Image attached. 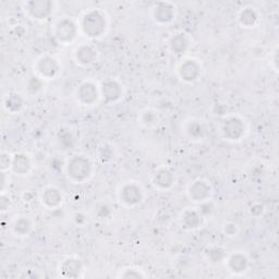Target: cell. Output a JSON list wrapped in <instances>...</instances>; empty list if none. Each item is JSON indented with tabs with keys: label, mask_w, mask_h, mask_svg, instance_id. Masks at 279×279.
I'll return each mask as SVG.
<instances>
[{
	"label": "cell",
	"mask_w": 279,
	"mask_h": 279,
	"mask_svg": "<svg viewBox=\"0 0 279 279\" xmlns=\"http://www.w3.org/2000/svg\"><path fill=\"white\" fill-rule=\"evenodd\" d=\"M82 28L86 36L99 37L105 32L106 21L99 11H92L83 19Z\"/></svg>",
	"instance_id": "obj_1"
},
{
	"label": "cell",
	"mask_w": 279,
	"mask_h": 279,
	"mask_svg": "<svg viewBox=\"0 0 279 279\" xmlns=\"http://www.w3.org/2000/svg\"><path fill=\"white\" fill-rule=\"evenodd\" d=\"M90 173V160L83 157V156H76L68 164V174H69L73 180L77 181V182H81V181H84L86 178H89Z\"/></svg>",
	"instance_id": "obj_2"
},
{
	"label": "cell",
	"mask_w": 279,
	"mask_h": 279,
	"mask_svg": "<svg viewBox=\"0 0 279 279\" xmlns=\"http://www.w3.org/2000/svg\"><path fill=\"white\" fill-rule=\"evenodd\" d=\"M244 125L242 120H240L239 118H229L226 121L224 122L223 126V131L224 134L226 138H228L229 140H239L242 138V135L244 134Z\"/></svg>",
	"instance_id": "obj_3"
},
{
	"label": "cell",
	"mask_w": 279,
	"mask_h": 279,
	"mask_svg": "<svg viewBox=\"0 0 279 279\" xmlns=\"http://www.w3.org/2000/svg\"><path fill=\"white\" fill-rule=\"evenodd\" d=\"M76 34V24L71 20L63 19V20L58 22L56 27V37L58 38V41H60L62 43L71 42L73 38H75Z\"/></svg>",
	"instance_id": "obj_4"
},
{
	"label": "cell",
	"mask_w": 279,
	"mask_h": 279,
	"mask_svg": "<svg viewBox=\"0 0 279 279\" xmlns=\"http://www.w3.org/2000/svg\"><path fill=\"white\" fill-rule=\"evenodd\" d=\"M27 11L35 19H46L52 10V3L47 0H40V1H30L26 4Z\"/></svg>",
	"instance_id": "obj_5"
},
{
	"label": "cell",
	"mask_w": 279,
	"mask_h": 279,
	"mask_svg": "<svg viewBox=\"0 0 279 279\" xmlns=\"http://www.w3.org/2000/svg\"><path fill=\"white\" fill-rule=\"evenodd\" d=\"M120 198L125 204L132 206V205H135L141 202L142 191L136 184H126L121 190Z\"/></svg>",
	"instance_id": "obj_6"
},
{
	"label": "cell",
	"mask_w": 279,
	"mask_h": 279,
	"mask_svg": "<svg viewBox=\"0 0 279 279\" xmlns=\"http://www.w3.org/2000/svg\"><path fill=\"white\" fill-rule=\"evenodd\" d=\"M210 191H212V189H210L207 182H205L203 180H199L191 185L189 194L190 198L195 202H203V201H206L210 197Z\"/></svg>",
	"instance_id": "obj_7"
},
{
	"label": "cell",
	"mask_w": 279,
	"mask_h": 279,
	"mask_svg": "<svg viewBox=\"0 0 279 279\" xmlns=\"http://www.w3.org/2000/svg\"><path fill=\"white\" fill-rule=\"evenodd\" d=\"M77 97L81 102L85 105H91L97 101L99 97V92H97L96 86L91 82H85L79 87L77 91Z\"/></svg>",
	"instance_id": "obj_8"
},
{
	"label": "cell",
	"mask_w": 279,
	"mask_h": 279,
	"mask_svg": "<svg viewBox=\"0 0 279 279\" xmlns=\"http://www.w3.org/2000/svg\"><path fill=\"white\" fill-rule=\"evenodd\" d=\"M37 71L41 73V76L44 77H51L55 76L58 71H59V66L55 59H52L51 57H43L42 59L37 62Z\"/></svg>",
	"instance_id": "obj_9"
},
{
	"label": "cell",
	"mask_w": 279,
	"mask_h": 279,
	"mask_svg": "<svg viewBox=\"0 0 279 279\" xmlns=\"http://www.w3.org/2000/svg\"><path fill=\"white\" fill-rule=\"evenodd\" d=\"M61 275L66 278H76L82 272V263L76 258H68L61 264Z\"/></svg>",
	"instance_id": "obj_10"
},
{
	"label": "cell",
	"mask_w": 279,
	"mask_h": 279,
	"mask_svg": "<svg viewBox=\"0 0 279 279\" xmlns=\"http://www.w3.org/2000/svg\"><path fill=\"white\" fill-rule=\"evenodd\" d=\"M180 76L185 82H193L200 76V67L194 60H187L181 65Z\"/></svg>",
	"instance_id": "obj_11"
},
{
	"label": "cell",
	"mask_w": 279,
	"mask_h": 279,
	"mask_svg": "<svg viewBox=\"0 0 279 279\" xmlns=\"http://www.w3.org/2000/svg\"><path fill=\"white\" fill-rule=\"evenodd\" d=\"M174 7L167 2H160L154 9V18L159 23H166L173 20L174 18Z\"/></svg>",
	"instance_id": "obj_12"
},
{
	"label": "cell",
	"mask_w": 279,
	"mask_h": 279,
	"mask_svg": "<svg viewBox=\"0 0 279 279\" xmlns=\"http://www.w3.org/2000/svg\"><path fill=\"white\" fill-rule=\"evenodd\" d=\"M101 93L107 101H116L121 96V87L115 81H107L102 84Z\"/></svg>",
	"instance_id": "obj_13"
},
{
	"label": "cell",
	"mask_w": 279,
	"mask_h": 279,
	"mask_svg": "<svg viewBox=\"0 0 279 279\" xmlns=\"http://www.w3.org/2000/svg\"><path fill=\"white\" fill-rule=\"evenodd\" d=\"M12 169L16 174L19 175H25L28 173V170L31 168L30 159L27 158V156L23 154H17L12 158Z\"/></svg>",
	"instance_id": "obj_14"
},
{
	"label": "cell",
	"mask_w": 279,
	"mask_h": 279,
	"mask_svg": "<svg viewBox=\"0 0 279 279\" xmlns=\"http://www.w3.org/2000/svg\"><path fill=\"white\" fill-rule=\"evenodd\" d=\"M228 266L233 273H243L248 267V259L241 253H236L230 256L228 261Z\"/></svg>",
	"instance_id": "obj_15"
},
{
	"label": "cell",
	"mask_w": 279,
	"mask_h": 279,
	"mask_svg": "<svg viewBox=\"0 0 279 279\" xmlns=\"http://www.w3.org/2000/svg\"><path fill=\"white\" fill-rule=\"evenodd\" d=\"M62 200L61 193L55 188H48L43 193V202L48 207H56L60 204Z\"/></svg>",
	"instance_id": "obj_16"
},
{
	"label": "cell",
	"mask_w": 279,
	"mask_h": 279,
	"mask_svg": "<svg viewBox=\"0 0 279 279\" xmlns=\"http://www.w3.org/2000/svg\"><path fill=\"white\" fill-rule=\"evenodd\" d=\"M154 182L159 188L167 189L174 183V175L167 169H160L155 175Z\"/></svg>",
	"instance_id": "obj_17"
},
{
	"label": "cell",
	"mask_w": 279,
	"mask_h": 279,
	"mask_svg": "<svg viewBox=\"0 0 279 279\" xmlns=\"http://www.w3.org/2000/svg\"><path fill=\"white\" fill-rule=\"evenodd\" d=\"M182 223L185 228L194 229L200 226L201 223H202V218H201L200 214L197 212V210L188 209L185 210L182 215Z\"/></svg>",
	"instance_id": "obj_18"
},
{
	"label": "cell",
	"mask_w": 279,
	"mask_h": 279,
	"mask_svg": "<svg viewBox=\"0 0 279 279\" xmlns=\"http://www.w3.org/2000/svg\"><path fill=\"white\" fill-rule=\"evenodd\" d=\"M96 58V52L90 46H81L76 51V59L82 65H90Z\"/></svg>",
	"instance_id": "obj_19"
},
{
	"label": "cell",
	"mask_w": 279,
	"mask_h": 279,
	"mask_svg": "<svg viewBox=\"0 0 279 279\" xmlns=\"http://www.w3.org/2000/svg\"><path fill=\"white\" fill-rule=\"evenodd\" d=\"M239 20L244 26H253L257 21V13L252 8H246L240 12Z\"/></svg>",
	"instance_id": "obj_20"
},
{
	"label": "cell",
	"mask_w": 279,
	"mask_h": 279,
	"mask_svg": "<svg viewBox=\"0 0 279 279\" xmlns=\"http://www.w3.org/2000/svg\"><path fill=\"white\" fill-rule=\"evenodd\" d=\"M187 38H185L183 34H177L169 42L171 51L176 53H182L187 48Z\"/></svg>",
	"instance_id": "obj_21"
},
{
	"label": "cell",
	"mask_w": 279,
	"mask_h": 279,
	"mask_svg": "<svg viewBox=\"0 0 279 279\" xmlns=\"http://www.w3.org/2000/svg\"><path fill=\"white\" fill-rule=\"evenodd\" d=\"M23 105V100L20 95L18 94H12L7 99L6 101V107L8 110H10L12 112L18 111L21 109V107Z\"/></svg>",
	"instance_id": "obj_22"
},
{
	"label": "cell",
	"mask_w": 279,
	"mask_h": 279,
	"mask_svg": "<svg viewBox=\"0 0 279 279\" xmlns=\"http://www.w3.org/2000/svg\"><path fill=\"white\" fill-rule=\"evenodd\" d=\"M206 255L213 263H219L225 257V251L222 248H212L208 250Z\"/></svg>",
	"instance_id": "obj_23"
},
{
	"label": "cell",
	"mask_w": 279,
	"mask_h": 279,
	"mask_svg": "<svg viewBox=\"0 0 279 279\" xmlns=\"http://www.w3.org/2000/svg\"><path fill=\"white\" fill-rule=\"evenodd\" d=\"M30 229L31 225L26 218H20L17 220L16 225H14V230H16V232L19 234H26L30 231Z\"/></svg>",
	"instance_id": "obj_24"
},
{
	"label": "cell",
	"mask_w": 279,
	"mask_h": 279,
	"mask_svg": "<svg viewBox=\"0 0 279 279\" xmlns=\"http://www.w3.org/2000/svg\"><path fill=\"white\" fill-rule=\"evenodd\" d=\"M189 133L193 138H200L203 134V128L202 126H200L199 124H193L190 126L189 128Z\"/></svg>",
	"instance_id": "obj_25"
},
{
	"label": "cell",
	"mask_w": 279,
	"mask_h": 279,
	"mask_svg": "<svg viewBox=\"0 0 279 279\" xmlns=\"http://www.w3.org/2000/svg\"><path fill=\"white\" fill-rule=\"evenodd\" d=\"M156 116L154 112H152V111H146L143 114V116H142V120H143V124L145 125H153L155 124V121H156Z\"/></svg>",
	"instance_id": "obj_26"
},
{
	"label": "cell",
	"mask_w": 279,
	"mask_h": 279,
	"mask_svg": "<svg viewBox=\"0 0 279 279\" xmlns=\"http://www.w3.org/2000/svg\"><path fill=\"white\" fill-rule=\"evenodd\" d=\"M0 165H1V169L4 170L12 166V160L10 159V156L8 154H1V157H0Z\"/></svg>",
	"instance_id": "obj_27"
},
{
	"label": "cell",
	"mask_w": 279,
	"mask_h": 279,
	"mask_svg": "<svg viewBox=\"0 0 279 279\" xmlns=\"http://www.w3.org/2000/svg\"><path fill=\"white\" fill-rule=\"evenodd\" d=\"M224 231L227 234V236H230V237L234 236V234L237 233V225H234L232 223L226 224L224 227Z\"/></svg>",
	"instance_id": "obj_28"
},
{
	"label": "cell",
	"mask_w": 279,
	"mask_h": 279,
	"mask_svg": "<svg viewBox=\"0 0 279 279\" xmlns=\"http://www.w3.org/2000/svg\"><path fill=\"white\" fill-rule=\"evenodd\" d=\"M122 277H126V278H140V277H143L141 275L140 273H138L135 271V269H128Z\"/></svg>",
	"instance_id": "obj_29"
},
{
	"label": "cell",
	"mask_w": 279,
	"mask_h": 279,
	"mask_svg": "<svg viewBox=\"0 0 279 279\" xmlns=\"http://www.w3.org/2000/svg\"><path fill=\"white\" fill-rule=\"evenodd\" d=\"M263 213V206L261 205H254V206L251 208V214L254 215V216H258Z\"/></svg>",
	"instance_id": "obj_30"
},
{
	"label": "cell",
	"mask_w": 279,
	"mask_h": 279,
	"mask_svg": "<svg viewBox=\"0 0 279 279\" xmlns=\"http://www.w3.org/2000/svg\"><path fill=\"white\" fill-rule=\"evenodd\" d=\"M0 203H1V209H2V210H4V209H6V206H4V204H6V203H9V201H8V199H6L4 197H2V198H1V202H0Z\"/></svg>",
	"instance_id": "obj_31"
}]
</instances>
